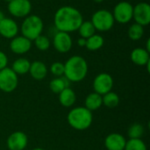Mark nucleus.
<instances>
[{
	"mask_svg": "<svg viewBox=\"0 0 150 150\" xmlns=\"http://www.w3.org/2000/svg\"><path fill=\"white\" fill-rule=\"evenodd\" d=\"M88 73V63L86 60L80 55L69 57L64 63V76L73 83L83 81Z\"/></svg>",
	"mask_w": 150,
	"mask_h": 150,
	"instance_id": "nucleus-2",
	"label": "nucleus"
},
{
	"mask_svg": "<svg viewBox=\"0 0 150 150\" xmlns=\"http://www.w3.org/2000/svg\"><path fill=\"white\" fill-rule=\"evenodd\" d=\"M50 72L57 77L62 76L64 75V63L59 62H54L50 66Z\"/></svg>",
	"mask_w": 150,
	"mask_h": 150,
	"instance_id": "nucleus-29",
	"label": "nucleus"
},
{
	"mask_svg": "<svg viewBox=\"0 0 150 150\" xmlns=\"http://www.w3.org/2000/svg\"><path fill=\"white\" fill-rule=\"evenodd\" d=\"M30 65H31V62H29V60H27L26 58L21 57V58H18L13 62L11 69L18 76V75H25V74L29 72Z\"/></svg>",
	"mask_w": 150,
	"mask_h": 150,
	"instance_id": "nucleus-20",
	"label": "nucleus"
},
{
	"mask_svg": "<svg viewBox=\"0 0 150 150\" xmlns=\"http://www.w3.org/2000/svg\"><path fill=\"white\" fill-rule=\"evenodd\" d=\"M8 64V57L3 51L0 50V70L6 68Z\"/></svg>",
	"mask_w": 150,
	"mask_h": 150,
	"instance_id": "nucleus-30",
	"label": "nucleus"
},
{
	"mask_svg": "<svg viewBox=\"0 0 150 150\" xmlns=\"http://www.w3.org/2000/svg\"><path fill=\"white\" fill-rule=\"evenodd\" d=\"M28 73H30L33 79L41 81L47 75V68L44 62L40 61H34L31 63Z\"/></svg>",
	"mask_w": 150,
	"mask_h": 150,
	"instance_id": "nucleus-16",
	"label": "nucleus"
},
{
	"mask_svg": "<svg viewBox=\"0 0 150 150\" xmlns=\"http://www.w3.org/2000/svg\"><path fill=\"white\" fill-rule=\"evenodd\" d=\"M19 27L17 22L10 18H4L0 22V35L5 39H12L18 35Z\"/></svg>",
	"mask_w": 150,
	"mask_h": 150,
	"instance_id": "nucleus-14",
	"label": "nucleus"
},
{
	"mask_svg": "<svg viewBox=\"0 0 150 150\" xmlns=\"http://www.w3.org/2000/svg\"><path fill=\"white\" fill-rule=\"evenodd\" d=\"M70 82L64 76L55 77L49 83V89L55 94H59L65 88L69 87Z\"/></svg>",
	"mask_w": 150,
	"mask_h": 150,
	"instance_id": "nucleus-21",
	"label": "nucleus"
},
{
	"mask_svg": "<svg viewBox=\"0 0 150 150\" xmlns=\"http://www.w3.org/2000/svg\"><path fill=\"white\" fill-rule=\"evenodd\" d=\"M77 31L80 36L84 39H88L89 37L96 33V29L91 21H83Z\"/></svg>",
	"mask_w": 150,
	"mask_h": 150,
	"instance_id": "nucleus-25",
	"label": "nucleus"
},
{
	"mask_svg": "<svg viewBox=\"0 0 150 150\" xmlns=\"http://www.w3.org/2000/svg\"><path fill=\"white\" fill-rule=\"evenodd\" d=\"M103 105L110 109L115 108L120 104V97L117 93L109 91L106 94L102 96Z\"/></svg>",
	"mask_w": 150,
	"mask_h": 150,
	"instance_id": "nucleus-23",
	"label": "nucleus"
},
{
	"mask_svg": "<svg viewBox=\"0 0 150 150\" xmlns=\"http://www.w3.org/2000/svg\"><path fill=\"white\" fill-rule=\"evenodd\" d=\"M53 45L57 52L64 54L72 48L73 40L69 33L58 31L53 38Z\"/></svg>",
	"mask_w": 150,
	"mask_h": 150,
	"instance_id": "nucleus-10",
	"label": "nucleus"
},
{
	"mask_svg": "<svg viewBox=\"0 0 150 150\" xmlns=\"http://www.w3.org/2000/svg\"><path fill=\"white\" fill-rule=\"evenodd\" d=\"M132 62L138 66H146L150 62L149 52H148L145 48L136 47L134 48L130 54Z\"/></svg>",
	"mask_w": 150,
	"mask_h": 150,
	"instance_id": "nucleus-17",
	"label": "nucleus"
},
{
	"mask_svg": "<svg viewBox=\"0 0 150 150\" xmlns=\"http://www.w3.org/2000/svg\"><path fill=\"white\" fill-rule=\"evenodd\" d=\"M33 42H34L35 47L39 50H40V51H46V50H47L50 47V45H51L50 40L47 36L42 35V34H40V36H38L33 40Z\"/></svg>",
	"mask_w": 150,
	"mask_h": 150,
	"instance_id": "nucleus-28",
	"label": "nucleus"
},
{
	"mask_svg": "<svg viewBox=\"0 0 150 150\" xmlns=\"http://www.w3.org/2000/svg\"><path fill=\"white\" fill-rule=\"evenodd\" d=\"M105 43V40L103 36L100 34H93L92 36L86 39V45L85 47L90 51H97L100 49Z\"/></svg>",
	"mask_w": 150,
	"mask_h": 150,
	"instance_id": "nucleus-22",
	"label": "nucleus"
},
{
	"mask_svg": "<svg viewBox=\"0 0 150 150\" xmlns=\"http://www.w3.org/2000/svg\"><path fill=\"white\" fill-rule=\"evenodd\" d=\"M134 6L127 1H121L118 3L113 9L114 20L120 24H127L133 19Z\"/></svg>",
	"mask_w": 150,
	"mask_h": 150,
	"instance_id": "nucleus-7",
	"label": "nucleus"
},
{
	"mask_svg": "<svg viewBox=\"0 0 150 150\" xmlns=\"http://www.w3.org/2000/svg\"><path fill=\"white\" fill-rule=\"evenodd\" d=\"M133 18L135 23L146 26L150 23V5L146 2H141L134 6Z\"/></svg>",
	"mask_w": 150,
	"mask_h": 150,
	"instance_id": "nucleus-11",
	"label": "nucleus"
},
{
	"mask_svg": "<svg viewBox=\"0 0 150 150\" xmlns=\"http://www.w3.org/2000/svg\"><path fill=\"white\" fill-rule=\"evenodd\" d=\"M18 84V75L11 69L4 68L0 70V90L9 93L16 90Z\"/></svg>",
	"mask_w": 150,
	"mask_h": 150,
	"instance_id": "nucleus-6",
	"label": "nucleus"
},
{
	"mask_svg": "<svg viewBox=\"0 0 150 150\" xmlns=\"http://www.w3.org/2000/svg\"><path fill=\"white\" fill-rule=\"evenodd\" d=\"M8 11L16 18H25L30 15L32 4L30 0H12L8 3Z\"/></svg>",
	"mask_w": 150,
	"mask_h": 150,
	"instance_id": "nucleus-8",
	"label": "nucleus"
},
{
	"mask_svg": "<svg viewBox=\"0 0 150 150\" xmlns=\"http://www.w3.org/2000/svg\"><path fill=\"white\" fill-rule=\"evenodd\" d=\"M67 120L72 128L78 131H83L91 126L93 115L92 112L84 106L75 107L71 109L68 113Z\"/></svg>",
	"mask_w": 150,
	"mask_h": 150,
	"instance_id": "nucleus-3",
	"label": "nucleus"
},
{
	"mask_svg": "<svg viewBox=\"0 0 150 150\" xmlns=\"http://www.w3.org/2000/svg\"><path fill=\"white\" fill-rule=\"evenodd\" d=\"M102 105H103L102 96L96 92L90 93L85 98L84 107L87 108L88 110H90L91 112L98 110Z\"/></svg>",
	"mask_w": 150,
	"mask_h": 150,
	"instance_id": "nucleus-19",
	"label": "nucleus"
},
{
	"mask_svg": "<svg viewBox=\"0 0 150 150\" xmlns=\"http://www.w3.org/2000/svg\"><path fill=\"white\" fill-rule=\"evenodd\" d=\"M91 21L93 24L96 31L98 30L99 32H107L111 30L115 23L112 12L105 9H101L95 11Z\"/></svg>",
	"mask_w": 150,
	"mask_h": 150,
	"instance_id": "nucleus-5",
	"label": "nucleus"
},
{
	"mask_svg": "<svg viewBox=\"0 0 150 150\" xmlns=\"http://www.w3.org/2000/svg\"><path fill=\"white\" fill-rule=\"evenodd\" d=\"M27 144V135L21 131H17L10 134L6 142L7 148L10 150H24Z\"/></svg>",
	"mask_w": 150,
	"mask_h": 150,
	"instance_id": "nucleus-12",
	"label": "nucleus"
},
{
	"mask_svg": "<svg viewBox=\"0 0 150 150\" xmlns=\"http://www.w3.org/2000/svg\"><path fill=\"white\" fill-rule=\"evenodd\" d=\"M127 140L118 133L108 134L105 139V146L107 150H124Z\"/></svg>",
	"mask_w": 150,
	"mask_h": 150,
	"instance_id": "nucleus-15",
	"label": "nucleus"
},
{
	"mask_svg": "<svg viewBox=\"0 0 150 150\" xmlns=\"http://www.w3.org/2000/svg\"><path fill=\"white\" fill-rule=\"evenodd\" d=\"M32 150H44L43 149H41V148H35V149H33Z\"/></svg>",
	"mask_w": 150,
	"mask_h": 150,
	"instance_id": "nucleus-35",
	"label": "nucleus"
},
{
	"mask_svg": "<svg viewBox=\"0 0 150 150\" xmlns=\"http://www.w3.org/2000/svg\"><path fill=\"white\" fill-rule=\"evenodd\" d=\"M83 21L80 11L69 5L60 7L54 16V24L57 31L68 33L77 31Z\"/></svg>",
	"mask_w": 150,
	"mask_h": 150,
	"instance_id": "nucleus-1",
	"label": "nucleus"
},
{
	"mask_svg": "<svg viewBox=\"0 0 150 150\" xmlns=\"http://www.w3.org/2000/svg\"><path fill=\"white\" fill-rule=\"evenodd\" d=\"M4 1H5V2H7V3H10V2L12 1V0H4Z\"/></svg>",
	"mask_w": 150,
	"mask_h": 150,
	"instance_id": "nucleus-36",
	"label": "nucleus"
},
{
	"mask_svg": "<svg viewBox=\"0 0 150 150\" xmlns=\"http://www.w3.org/2000/svg\"><path fill=\"white\" fill-rule=\"evenodd\" d=\"M77 45L79 46V47H85V45H86V39H84V38H79L78 40H77Z\"/></svg>",
	"mask_w": 150,
	"mask_h": 150,
	"instance_id": "nucleus-31",
	"label": "nucleus"
},
{
	"mask_svg": "<svg viewBox=\"0 0 150 150\" xmlns=\"http://www.w3.org/2000/svg\"><path fill=\"white\" fill-rule=\"evenodd\" d=\"M124 150H148V148L142 139H129L126 142Z\"/></svg>",
	"mask_w": 150,
	"mask_h": 150,
	"instance_id": "nucleus-27",
	"label": "nucleus"
},
{
	"mask_svg": "<svg viewBox=\"0 0 150 150\" xmlns=\"http://www.w3.org/2000/svg\"><path fill=\"white\" fill-rule=\"evenodd\" d=\"M32 47V41L23 35L16 36L11 40L10 49L16 54H24Z\"/></svg>",
	"mask_w": 150,
	"mask_h": 150,
	"instance_id": "nucleus-13",
	"label": "nucleus"
},
{
	"mask_svg": "<svg viewBox=\"0 0 150 150\" xmlns=\"http://www.w3.org/2000/svg\"><path fill=\"white\" fill-rule=\"evenodd\" d=\"M76 100V96L75 91L68 87L65 88L62 91L59 93V102L64 107H70L72 106Z\"/></svg>",
	"mask_w": 150,
	"mask_h": 150,
	"instance_id": "nucleus-18",
	"label": "nucleus"
},
{
	"mask_svg": "<svg viewBox=\"0 0 150 150\" xmlns=\"http://www.w3.org/2000/svg\"><path fill=\"white\" fill-rule=\"evenodd\" d=\"M43 29V20L37 15H28L25 17L20 26L22 35L31 41H33L38 36L42 34Z\"/></svg>",
	"mask_w": 150,
	"mask_h": 150,
	"instance_id": "nucleus-4",
	"label": "nucleus"
},
{
	"mask_svg": "<svg viewBox=\"0 0 150 150\" xmlns=\"http://www.w3.org/2000/svg\"><path fill=\"white\" fill-rule=\"evenodd\" d=\"M149 43H150V39H148V40H147V46H146V50L148 51V52H149L150 53V46H149Z\"/></svg>",
	"mask_w": 150,
	"mask_h": 150,
	"instance_id": "nucleus-32",
	"label": "nucleus"
},
{
	"mask_svg": "<svg viewBox=\"0 0 150 150\" xmlns=\"http://www.w3.org/2000/svg\"><path fill=\"white\" fill-rule=\"evenodd\" d=\"M4 18H5V16H4V12H3L2 11H0V22H1Z\"/></svg>",
	"mask_w": 150,
	"mask_h": 150,
	"instance_id": "nucleus-33",
	"label": "nucleus"
},
{
	"mask_svg": "<svg viewBox=\"0 0 150 150\" xmlns=\"http://www.w3.org/2000/svg\"><path fill=\"white\" fill-rule=\"evenodd\" d=\"M127 34H128V37L130 40H132L134 41L139 40L142 38V36L144 34V26H142L137 23H134L129 26Z\"/></svg>",
	"mask_w": 150,
	"mask_h": 150,
	"instance_id": "nucleus-24",
	"label": "nucleus"
},
{
	"mask_svg": "<svg viewBox=\"0 0 150 150\" xmlns=\"http://www.w3.org/2000/svg\"><path fill=\"white\" fill-rule=\"evenodd\" d=\"M143 134H144V127L140 123L132 124L127 130V135L130 139H142Z\"/></svg>",
	"mask_w": 150,
	"mask_h": 150,
	"instance_id": "nucleus-26",
	"label": "nucleus"
},
{
	"mask_svg": "<svg viewBox=\"0 0 150 150\" xmlns=\"http://www.w3.org/2000/svg\"><path fill=\"white\" fill-rule=\"evenodd\" d=\"M94 2H96V3H102V2H104L105 0H93Z\"/></svg>",
	"mask_w": 150,
	"mask_h": 150,
	"instance_id": "nucleus-34",
	"label": "nucleus"
},
{
	"mask_svg": "<svg viewBox=\"0 0 150 150\" xmlns=\"http://www.w3.org/2000/svg\"><path fill=\"white\" fill-rule=\"evenodd\" d=\"M113 87V79L111 75L108 73H100L98 74L93 81V89L94 92L103 96L109 91H112Z\"/></svg>",
	"mask_w": 150,
	"mask_h": 150,
	"instance_id": "nucleus-9",
	"label": "nucleus"
}]
</instances>
